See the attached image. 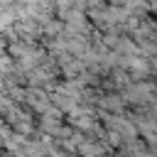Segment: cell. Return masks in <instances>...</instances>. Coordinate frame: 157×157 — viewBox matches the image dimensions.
Returning a JSON list of instances; mask_svg holds the SVG:
<instances>
[{"instance_id": "3", "label": "cell", "mask_w": 157, "mask_h": 157, "mask_svg": "<svg viewBox=\"0 0 157 157\" xmlns=\"http://www.w3.org/2000/svg\"><path fill=\"white\" fill-rule=\"evenodd\" d=\"M10 66H12V61H10L7 56H0V71H7Z\"/></svg>"}, {"instance_id": "2", "label": "cell", "mask_w": 157, "mask_h": 157, "mask_svg": "<svg viewBox=\"0 0 157 157\" xmlns=\"http://www.w3.org/2000/svg\"><path fill=\"white\" fill-rule=\"evenodd\" d=\"M59 29H61V22H47V32L49 34H56Z\"/></svg>"}, {"instance_id": "1", "label": "cell", "mask_w": 157, "mask_h": 157, "mask_svg": "<svg viewBox=\"0 0 157 157\" xmlns=\"http://www.w3.org/2000/svg\"><path fill=\"white\" fill-rule=\"evenodd\" d=\"M101 105L103 108H110V110H120V98L118 96H103L101 98Z\"/></svg>"}, {"instance_id": "4", "label": "cell", "mask_w": 157, "mask_h": 157, "mask_svg": "<svg viewBox=\"0 0 157 157\" xmlns=\"http://www.w3.org/2000/svg\"><path fill=\"white\" fill-rule=\"evenodd\" d=\"M0 49H2V44H0Z\"/></svg>"}]
</instances>
